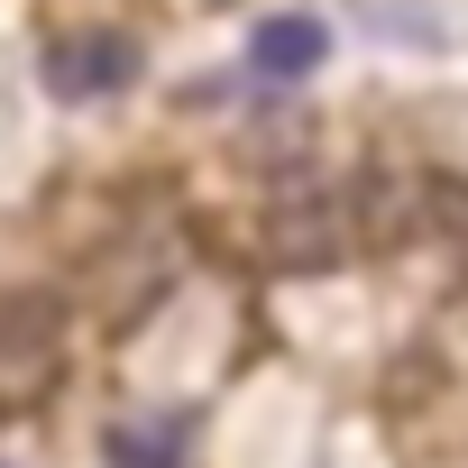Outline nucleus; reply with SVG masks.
<instances>
[{
    "mask_svg": "<svg viewBox=\"0 0 468 468\" xmlns=\"http://www.w3.org/2000/svg\"><path fill=\"white\" fill-rule=\"evenodd\" d=\"M322 56H331L322 19H267V28L249 37V65H258L267 83H303V74H313Z\"/></svg>",
    "mask_w": 468,
    "mask_h": 468,
    "instance_id": "20e7f679",
    "label": "nucleus"
},
{
    "mask_svg": "<svg viewBox=\"0 0 468 468\" xmlns=\"http://www.w3.org/2000/svg\"><path fill=\"white\" fill-rule=\"evenodd\" d=\"M129 83H138V47L120 28H83V37L47 47V92L56 101H101V92H129Z\"/></svg>",
    "mask_w": 468,
    "mask_h": 468,
    "instance_id": "7ed1b4c3",
    "label": "nucleus"
},
{
    "mask_svg": "<svg viewBox=\"0 0 468 468\" xmlns=\"http://www.w3.org/2000/svg\"><path fill=\"white\" fill-rule=\"evenodd\" d=\"M65 386V303L0 294V413H37Z\"/></svg>",
    "mask_w": 468,
    "mask_h": 468,
    "instance_id": "f257e3e1",
    "label": "nucleus"
},
{
    "mask_svg": "<svg viewBox=\"0 0 468 468\" xmlns=\"http://www.w3.org/2000/svg\"><path fill=\"white\" fill-rule=\"evenodd\" d=\"M358 202L349 193H331V184H285L276 202H267V229H258V249H267V267H285V276H322L331 258H349L358 249Z\"/></svg>",
    "mask_w": 468,
    "mask_h": 468,
    "instance_id": "f03ea898",
    "label": "nucleus"
}]
</instances>
